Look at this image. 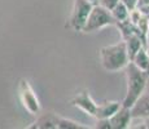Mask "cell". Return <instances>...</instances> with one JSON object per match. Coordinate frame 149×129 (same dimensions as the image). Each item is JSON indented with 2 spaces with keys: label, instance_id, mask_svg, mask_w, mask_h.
Returning <instances> with one entry per match:
<instances>
[{
  "label": "cell",
  "instance_id": "1",
  "mask_svg": "<svg viewBox=\"0 0 149 129\" xmlns=\"http://www.w3.org/2000/svg\"><path fill=\"white\" fill-rule=\"evenodd\" d=\"M125 72H126L127 89H126L125 98L122 101V106L131 108L135 105V102L139 99V97L145 92L149 76L147 75L145 71L140 70L131 61H130V63L126 66Z\"/></svg>",
  "mask_w": 149,
  "mask_h": 129
},
{
  "label": "cell",
  "instance_id": "2",
  "mask_svg": "<svg viewBox=\"0 0 149 129\" xmlns=\"http://www.w3.org/2000/svg\"><path fill=\"white\" fill-rule=\"evenodd\" d=\"M99 56L101 66L105 71H109V72L125 70L126 66L130 63V56H128L126 43L123 40L116 44L102 47L99 50Z\"/></svg>",
  "mask_w": 149,
  "mask_h": 129
},
{
  "label": "cell",
  "instance_id": "3",
  "mask_svg": "<svg viewBox=\"0 0 149 129\" xmlns=\"http://www.w3.org/2000/svg\"><path fill=\"white\" fill-rule=\"evenodd\" d=\"M114 25H116V19H114L110 10L101 7L100 4H96L91 9L90 16H88L87 21H86V25L83 27L82 32L84 34L95 32L97 30H101L104 27L114 26Z\"/></svg>",
  "mask_w": 149,
  "mask_h": 129
},
{
  "label": "cell",
  "instance_id": "4",
  "mask_svg": "<svg viewBox=\"0 0 149 129\" xmlns=\"http://www.w3.org/2000/svg\"><path fill=\"white\" fill-rule=\"evenodd\" d=\"M17 94H18L19 102L22 103V107L27 111L30 115L38 116L42 112V105L36 96L34 88L31 87L30 81L25 77L18 80L17 84Z\"/></svg>",
  "mask_w": 149,
  "mask_h": 129
},
{
  "label": "cell",
  "instance_id": "5",
  "mask_svg": "<svg viewBox=\"0 0 149 129\" xmlns=\"http://www.w3.org/2000/svg\"><path fill=\"white\" fill-rule=\"evenodd\" d=\"M92 7L93 4H91L88 0H74L71 13L66 22V27L75 32H82Z\"/></svg>",
  "mask_w": 149,
  "mask_h": 129
},
{
  "label": "cell",
  "instance_id": "6",
  "mask_svg": "<svg viewBox=\"0 0 149 129\" xmlns=\"http://www.w3.org/2000/svg\"><path fill=\"white\" fill-rule=\"evenodd\" d=\"M70 103L74 107H78L79 110L86 112L87 115L95 117V114L97 110V102L93 101V98L90 96L88 90L83 89V90H79L78 93H75L71 97Z\"/></svg>",
  "mask_w": 149,
  "mask_h": 129
},
{
  "label": "cell",
  "instance_id": "7",
  "mask_svg": "<svg viewBox=\"0 0 149 129\" xmlns=\"http://www.w3.org/2000/svg\"><path fill=\"white\" fill-rule=\"evenodd\" d=\"M109 121L111 124V129H127L131 128L132 121V114L131 108L122 106L111 117H109Z\"/></svg>",
  "mask_w": 149,
  "mask_h": 129
},
{
  "label": "cell",
  "instance_id": "8",
  "mask_svg": "<svg viewBox=\"0 0 149 129\" xmlns=\"http://www.w3.org/2000/svg\"><path fill=\"white\" fill-rule=\"evenodd\" d=\"M58 117L60 115L54 112H44L39 114L36 120L33 123V125L27 128L33 129H57V124H58Z\"/></svg>",
  "mask_w": 149,
  "mask_h": 129
},
{
  "label": "cell",
  "instance_id": "9",
  "mask_svg": "<svg viewBox=\"0 0 149 129\" xmlns=\"http://www.w3.org/2000/svg\"><path fill=\"white\" fill-rule=\"evenodd\" d=\"M122 107V102L119 101H102L97 103V110L95 119H109Z\"/></svg>",
  "mask_w": 149,
  "mask_h": 129
},
{
  "label": "cell",
  "instance_id": "10",
  "mask_svg": "<svg viewBox=\"0 0 149 129\" xmlns=\"http://www.w3.org/2000/svg\"><path fill=\"white\" fill-rule=\"evenodd\" d=\"M132 117H148L149 116V93H143L135 105L131 107Z\"/></svg>",
  "mask_w": 149,
  "mask_h": 129
},
{
  "label": "cell",
  "instance_id": "11",
  "mask_svg": "<svg viewBox=\"0 0 149 129\" xmlns=\"http://www.w3.org/2000/svg\"><path fill=\"white\" fill-rule=\"evenodd\" d=\"M122 40L126 43L128 56H130V61L132 59V57L136 54V52L139 50L141 47H144V44H143V39L140 38L137 34H131V35H128L127 38H125Z\"/></svg>",
  "mask_w": 149,
  "mask_h": 129
},
{
  "label": "cell",
  "instance_id": "12",
  "mask_svg": "<svg viewBox=\"0 0 149 129\" xmlns=\"http://www.w3.org/2000/svg\"><path fill=\"white\" fill-rule=\"evenodd\" d=\"M131 62H132L135 66L140 68V70L145 71L147 72L148 67H149V54H148V50L145 47H141L139 50L136 52V54L132 57V59H131Z\"/></svg>",
  "mask_w": 149,
  "mask_h": 129
},
{
  "label": "cell",
  "instance_id": "13",
  "mask_svg": "<svg viewBox=\"0 0 149 129\" xmlns=\"http://www.w3.org/2000/svg\"><path fill=\"white\" fill-rule=\"evenodd\" d=\"M111 14H113L116 22H121V21H126L130 17V9L125 5V3L119 1L113 9L110 10Z\"/></svg>",
  "mask_w": 149,
  "mask_h": 129
},
{
  "label": "cell",
  "instance_id": "14",
  "mask_svg": "<svg viewBox=\"0 0 149 129\" xmlns=\"http://www.w3.org/2000/svg\"><path fill=\"white\" fill-rule=\"evenodd\" d=\"M57 129H87V127H84L82 123L74 121V120H71V119H66V117L60 116Z\"/></svg>",
  "mask_w": 149,
  "mask_h": 129
},
{
  "label": "cell",
  "instance_id": "15",
  "mask_svg": "<svg viewBox=\"0 0 149 129\" xmlns=\"http://www.w3.org/2000/svg\"><path fill=\"white\" fill-rule=\"evenodd\" d=\"M119 1H121V0H99V4L101 5V7H104V8H107V9L111 10Z\"/></svg>",
  "mask_w": 149,
  "mask_h": 129
},
{
  "label": "cell",
  "instance_id": "16",
  "mask_svg": "<svg viewBox=\"0 0 149 129\" xmlns=\"http://www.w3.org/2000/svg\"><path fill=\"white\" fill-rule=\"evenodd\" d=\"M97 123L95 128L97 129H111V124L109 121V119H96Z\"/></svg>",
  "mask_w": 149,
  "mask_h": 129
},
{
  "label": "cell",
  "instance_id": "17",
  "mask_svg": "<svg viewBox=\"0 0 149 129\" xmlns=\"http://www.w3.org/2000/svg\"><path fill=\"white\" fill-rule=\"evenodd\" d=\"M121 1L125 3V5L130 9V12L139 7V0H121Z\"/></svg>",
  "mask_w": 149,
  "mask_h": 129
},
{
  "label": "cell",
  "instance_id": "18",
  "mask_svg": "<svg viewBox=\"0 0 149 129\" xmlns=\"http://www.w3.org/2000/svg\"><path fill=\"white\" fill-rule=\"evenodd\" d=\"M141 120H143V128L149 129V116L148 117H141Z\"/></svg>",
  "mask_w": 149,
  "mask_h": 129
},
{
  "label": "cell",
  "instance_id": "19",
  "mask_svg": "<svg viewBox=\"0 0 149 129\" xmlns=\"http://www.w3.org/2000/svg\"><path fill=\"white\" fill-rule=\"evenodd\" d=\"M145 48H147V50H148V54H149V34H148V39H147V45H145ZM147 75L149 76V67H148V70H147Z\"/></svg>",
  "mask_w": 149,
  "mask_h": 129
},
{
  "label": "cell",
  "instance_id": "20",
  "mask_svg": "<svg viewBox=\"0 0 149 129\" xmlns=\"http://www.w3.org/2000/svg\"><path fill=\"white\" fill-rule=\"evenodd\" d=\"M141 5H149V0H139V7Z\"/></svg>",
  "mask_w": 149,
  "mask_h": 129
},
{
  "label": "cell",
  "instance_id": "21",
  "mask_svg": "<svg viewBox=\"0 0 149 129\" xmlns=\"http://www.w3.org/2000/svg\"><path fill=\"white\" fill-rule=\"evenodd\" d=\"M88 1H90V3H91V4H93V5L99 4V0H88Z\"/></svg>",
  "mask_w": 149,
  "mask_h": 129
}]
</instances>
